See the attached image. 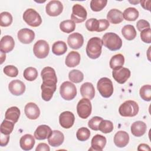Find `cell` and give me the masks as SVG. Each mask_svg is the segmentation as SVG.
<instances>
[{"label":"cell","instance_id":"cell-1","mask_svg":"<svg viewBox=\"0 0 151 151\" xmlns=\"http://www.w3.org/2000/svg\"><path fill=\"white\" fill-rule=\"evenodd\" d=\"M42 83L41 86V97L44 101H50L56 90L57 78L55 71L51 67H44L41 73Z\"/></svg>","mask_w":151,"mask_h":151},{"label":"cell","instance_id":"cell-2","mask_svg":"<svg viewBox=\"0 0 151 151\" xmlns=\"http://www.w3.org/2000/svg\"><path fill=\"white\" fill-rule=\"evenodd\" d=\"M102 41L99 37H93L90 38L86 46V53L88 57L91 59L99 58L101 54Z\"/></svg>","mask_w":151,"mask_h":151},{"label":"cell","instance_id":"cell-3","mask_svg":"<svg viewBox=\"0 0 151 151\" xmlns=\"http://www.w3.org/2000/svg\"><path fill=\"white\" fill-rule=\"evenodd\" d=\"M101 41L103 45L111 51L118 50L122 46V40L116 33H106L103 36Z\"/></svg>","mask_w":151,"mask_h":151},{"label":"cell","instance_id":"cell-4","mask_svg":"<svg viewBox=\"0 0 151 151\" xmlns=\"http://www.w3.org/2000/svg\"><path fill=\"white\" fill-rule=\"evenodd\" d=\"M139 110V106L136 101L127 100L120 105L119 113L123 117H134L137 114Z\"/></svg>","mask_w":151,"mask_h":151},{"label":"cell","instance_id":"cell-5","mask_svg":"<svg viewBox=\"0 0 151 151\" xmlns=\"http://www.w3.org/2000/svg\"><path fill=\"white\" fill-rule=\"evenodd\" d=\"M97 87L101 96L104 98L110 97L113 93V83L107 77L101 78L97 82Z\"/></svg>","mask_w":151,"mask_h":151},{"label":"cell","instance_id":"cell-6","mask_svg":"<svg viewBox=\"0 0 151 151\" xmlns=\"http://www.w3.org/2000/svg\"><path fill=\"white\" fill-rule=\"evenodd\" d=\"M23 19L25 22L31 27H37L42 23L40 15L34 9H27L23 14Z\"/></svg>","mask_w":151,"mask_h":151},{"label":"cell","instance_id":"cell-7","mask_svg":"<svg viewBox=\"0 0 151 151\" xmlns=\"http://www.w3.org/2000/svg\"><path fill=\"white\" fill-rule=\"evenodd\" d=\"M60 93L63 99L65 100H71L77 95L76 86L70 81H64L60 86Z\"/></svg>","mask_w":151,"mask_h":151},{"label":"cell","instance_id":"cell-8","mask_svg":"<svg viewBox=\"0 0 151 151\" xmlns=\"http://www.w3.org/2000/svg\"><path fill=\"white\" fill-rule=\"evenodd\" d=\"M91 103L89 99L83 98L77 103V112L80 118L87 119L91 114Z\"/></svg>","mask_w":151,"mask_h":151},{"label":"cell","instance_id":"cell-9","mask_svg":"<svg viewBox=\"0 0 151 151\" xmlns=\"http://www.w3.org/2000/svg\"><path fill=\"white\" fill-rule=\"evenodd\" d=\"M49 51V44L45 40H40L37 41L33 47L34 54L38 58H45L48 55Z\"/></svg>","mask_w":151,"mask_h":151},{"label":"cell","instance_id":"cell-10","mask_svg":"<svg viewBox=\"0 0 151 151\" xmlns=\"http://www.w3.org/2000/svg\"><path fill=\"white\" fill-rule=\"evenodd\" d=\"M87 16L86 9L80 4H75L72 8V14L71 19L75 23H81L84 22Z\"/></svg>","mask_w":151,"mask_h":151},{"label":"cell","instance_id":"cell-11","mask_svg":"<svg viewBox=\"0 0 151 151\" xmlns=\"http://www.w3.org/2000/svg\"><path fill=\"white\" fill-rule=\"evenodd\" d=\"M112 76L114 80L119 84H124L130 77V71L126 67H121L113 69Z\"/></svg>","mask_w":151,"mask_h":151},{"label":"cell","instance_id":"cell-12","mask_svg":"<svg viewBox=\"0 0 151 151\" xmlns=\"http://www.w3.org/2000/svg\"><path fill=\"white\" fill-rule=\"evenodd\" d=\"M63 10V5L60 1H51L45 6L46 13L51 17H56L59 15L61 14Z\"/></svg>","mask_w":151,"mask_h":151},{"label":"cell","instance_id":"cell-13","mask_svg":"<svg viewBox=\"0 0 151 151\" xmlns=\"http://www.w3.org/2000/svg\"><path fill=\"white\" fill-rule=\"evenodd\" d=\"M75 117L74 114L69 111L61 113L59 116V123L64 129H70L74 124Z\"/></svg>","mask_w":151,"mask_h":151},{"label":"cell","instance_id":"cell-14","mask_svg":"<svg viewBox=\"0 0 151 151\" xmlns=\"http://www.w3.org/2000/svg\"><path fill=\"white\" fill-rule=\"evenodd\" d=\"M67 42L70 48L77 50L83 46L84 38L83 35L78 32L72 33L68 37Z\"/></svg>","mask_w":151,"mask_h":151},{"label":"cell","instance_id":"cell-15","mask_svg":"<svg viewBox=\"0 0 151 151\" xmlns=\"http://www.w3.org/2000/svg\"><path fill=\"white\" fill-rule=\"evenodd\" d=\"M17 37L21 42L28 44L32 42L34 40L35 33L30 29L22 28L18 32Z\"/></svg>","mask_w":151,"mask_h":151},{"label":"cell","instance_id":"cell-16","mask_svg":"<svg viewBox=\"0 0 151 151\" xmlns=\"http://www.w3.org/2000/svg\"><path fill=\"white\" fill-rule=\"evenodd\" d=\"M8 88L12 94L20 96L25 92V86L22 81L19 80H14L9 83Z\"/></svg>","mask_w":151,"mask_h":151},{"label":"cell","instance_id":"cell-17","mask_svg":"<svg viewBox=\"0 0 151 151\" xmlns=\"http://www.w3.org/2000/svg\"><path fill=\"white\" fill-rule=\"evenodd\" d=\"M106 138L101 135L96 134L91 139V147L89 150H95V151H101L106 144Z\"/></svg>","mask_w":151,"mask_h":151},{"label":"cell","instance_id":"cell-18","mask_svg":"<svg viewBox=\"0 0 151 151\" xmlns=\"http://www.w3.org/2000/svg\"><path fill=\"white\" fill-rule=\"evenodd\" d=\"M26 116L31 120H35L38 119L40 114V110L38 106L32 102L27 103L24 109Z\"/></svg>","mask_w":151,"mask_h":151},{"label":"cell","instance_id":"cell-19","mask_svg":"<svg viewBox=\"0 0 151 151\" xmlns=\"http://www.w3.org/2000/svg\"><path fill=\"white\" fill-rule=\"evenodd\" d=\"M15 46L14 38L10 35L4 36L0 41V50L4 53L11 52Z\"/></svg>","mask_w":151,"mask_h":151},{"label":"cell","instance_id":"cell-20","mask_svg":"<svg viewBox=\"0 0 151 151\" xmlns=\"http://www.w3.org/2000/svg\"><path fill=\"white\" fill-rule=\"evenodd\" d=\"M64 136L62 132L59 130H53L48 137L49 145L52 147H58L63 143Z\"/></svg>","mask_w":151,"mask_h":151},{"label":"cell","instance_id":"cell-21","mask_svg":"<svg viewBox=\"0 0 151 151\" xmlns=\"http://www.w3.org/2000/svg\"><path fill=\"white\" fill-rule=\"evenodd\" d=\"M129 142V134L123 130L118 131L114 136V143L119 147H125Z\"/></svg>","mask_w":151,"mask_h":151},{"label":"cell","instance_id":"cell-22","mask_svg":"<svg viewBox=\"0 0 151 151\" xmlns=\"http://www.w3.org/2000/svg\"><path fill=\"white\" fill-rule=\"evenodd\" d=\"M51 128L45 124L39 126L35 130L34 136L37 140H44L47 139L52 133Z\"/></svg>","mask_w":151,"mask_h":151},{"label":"cell","instance_id":"cell-23","mask_svg":"<svg viewBox=\"0 0 151 151\" xmlns=\"http://www.w3.org/2000/svg\"><path fill=\"white\" fill-rule=\"evenodd\" d=\"M80 93L83 98L91 100L95 95V89L92 83L86 82L80 87Z\"/></svg>","mask_w":151,"mask_h":151},{"label":"cell","instance_id":"cell-24","mask_svg":"<svg viewBox=\"0 0 151 151\" xmlns=\"http://www.w3.org/2000/svg\"><path fill=\"white\" fill-rule=\"evenodd\" d=\"M34 137L31 134H26L21 137L19 145L22 150H29L32 149L35 143Z\"/></svg>","mask_w":151,"mask_h":151},{"label":"cell","instance_id":"cell-25","mask_svg":"<svg viewBox=\"0 0 151 151\" xmlns=\"http://www.w3.org/2000/svg\"><path fill=\"white\" fill-rule=\"evenodd\" d=\"M147 126L145 123L142 121H136L131 126V133L136 137L143 136L146 132Z\"/></svg>","mask_w":151,"mask_h":151},{"label":"cell","instance_id":"cell-26","mask_svg":"<svg viewBox=\"0 0 151 151\" xmlns=\"http://www.w3.org/2000/svg\"><path fill=\"white\" fill-rule=\"evenodd\" d=\"M107 19L113 24H120L123 20V13L117 9H111L107 14Z\"/></svg>","mask_w":151,"mask_h":151},{"label":"cell","instance_id":"cell-27","mask_svg":"<svg viewBox=\"0 0 151 151\" xmlns=\"http://www.w3.org/2000/svg\"><path fill=\"white\" fill-rule=\"evenodd\" d=\"M80 55L77 51L70 52L65 58V64L68 67H74L80 62Z\"/></svg>","mask_w":151,"mask_h":151},{"label":"cell","instance_id":"cell-28","mask_svg":"<svg viewBox=\"0 0 151 151\" xmlns=\"http://www.w3.org/2000/svg\"><path fill=\"white\" fill-rule=\"evenodd\" d=\"M20 110L15 106L11 107L7 109L5 114V119L15 123L18 122L20 116Z\"/></svg>","mask_w":151,"mask_h":151},{"label":"cell","instance_id":"cell-29","mask_svg":"<svg viewBox=\"0 0 151 151\" xmlns=\"http://www.w3.org/2000/svg\"><path fill=\"white\" fill-rule=\"evenodd\" d=\"M122 34L124 38L127 40H132L136 37V31L133 25H126L122 29Z\"/></svg>","mask_w":151,"mask_h":151},{"label":"cell","instance_id":"cell-30","mask_svg":"<svg viewBox=\"0 0 151 151\" xmlns=\"http://www.w3.org/2000/svg\"><path fill=\"white\" fill-rule=\"evenodd\" d=\"M67 50L66 43L62 41L55 42L52 47V52L56 55H61L65 53Z\"/></svg>","mask_w":151,"mask_h":151},{"label":"cell","instance_id":"cell-31","mask_svg":"<svg viewBox=\"0 0 151 151\" xmlns=\"http://www.w3.org/2000/svg\"><path fill=\"white\" fill-rule=\"evenodd\" d=\"M124 63V56L121 54H117L113 55L110 60L109 65L111 69L120 68L123 65Z\"/></svg>","mask_w":151,"mask_h":151},{"label":"cell","instance_id":"cell-32","mask_svg":"<svg viewBox=\"0 0 151 151\" xmlns=\"http://www.w3.org/2000/svg\"><path fill=\"white\" fill-rule=\"evenodd\" d=\"M139 11L135 8L129 7L124 11L123 16L126 21H134L139 17Z\"/></svg>","mask_w":151,"mask_h":151},{"label":"cell","instance_id":"cell-33","mask_svg":"<svg viewBox=\"0 0 151 151\" xmlns=\"http://www.w3.org/2000/svg\"><path fill=\"white\" fill-rule=\"evenodd\" d=\"M60 28L65 33H71L76 28V23L71 19L65 20L60 23Z\"/></svg>","mask_w":151,"mask_h":151},{"label":"cell","instance_id":"cell-34","mask_svg":"<svg viewBox=\"0 0 151 151\" xmlns=\"http://www.w3.org/2000/svg\"><path fill=\"white\" fill-rule=\"evenodd\" d=\"M14 124L15 123L12 122L5 119V120H3L2 123L1 124V133L4 134L9 135V134L11 133L14 129Z\"/></svg>","mask_w":151,"mask_h":151},{"label":"cell","instance_id":"cell-35","mask_svg":"<svg viewBox=\"0 0 151 151\" xmlns=\"http://www.w3.org/2000/svg\"><path fill=\"white\" fill-rule=\"evenodd\" d=\"M23 76L25 80L29 81H32L37 78L38 71L36 68L29 67L25 69L24 71Z\"/></svg>","mask_w":151,"mask_h":151},{"label":"cell","instance_id":"cell-36","mask_svg":"<svg viewBox=\"0 0 151 151\" xmlns=\"http://www.w3.org/2000/svg\"><path fill=\"white\" fill-rule=\"evenodd\" d=\"M68 78L71 82L78 83L83 80L84 75L83 73L78 70H73L70 71L68 74Z\"/></svg>","mask_w":151,"mask_h":151},{"label":"cell","instance_id":"cell-37","mask_svg":"<svg viewBox=\"0 0 151 151\" xmlns=\"http://www.w3.org/2000/svg\"><path fill=\"white\" fill-rule=\"evenodd\" d=\"M12 22V17L8 12H2L0 14V25L6 27Z\"/></svg>","mask_w":151,"mask_h":151},{"label":"cell","instance_id":"cell-38","mask_svg":"<svg viewBox=\"0 0 151 151\" xmlns=\"http://www.w3.org/2000/svg\"><path fill=\"white\" fill-rule=\"evenodd\" d=\"M140 97L145 101H149L151 100V86L149 84L143 86L139 91Z\"/></svg>","mask_w":151,"mask_h":151},{"label":"cell","instance_id":"cell-39","mask_svg":"<svg viewBox=\"0 0 151 151\" xmlns=\"http://www.w3.org/2000/svg\"><path fill=\"white\" fill-rule=\"evenodd\" d=\"M113 123L107 120H103L99 125V130L103 133H109L113 130Z\"/></svg>","mask_w":151,"mask_h":151},{"label":"cell","instance_id":"cell-40","mask_svg":"<svg viewBox=\"0 0 151 151\" xmlns=\"http://www.w3.org/2000/svg\"><path fill=\"white\" fill-rule=\"evenodd\" d=\"M107 3L106 0H92L90 2V8L92 11L99 12L106 6Z\"/></svg>","mask_w":151,"mask_h":151},{"label":"cell","instance_id":"cell-41","mask_svg":"<svg viewBox=\"0 0 151 151\" xmlns=\"http://www.w3.org/2000/svg\"><path fill=\"white\" fill-rule=\"evenodd\" d=\"M90 136V132L87 127H82L78 129L76 133V137L80 141L84 142L88 140Z\"/></svg>","mask_w":151,"mask_h":151},{"label":"cell","instance_id":"cell-42","mask_svg":"<svg viewBox=\"0 0 151 151\" xmlns=\"http://www.w3.org/2000/svg\"><path fill=\"white\" fill-rule=\"evenodd\" d=\"M99 27V21L96 18H90L86 22V27L89 31H97Z\"/></svg>","mask_w":151,"mask_h":151},{"label":"cell","instance_id":"cell-43","mask_svg":"<svg viewBox=\"0 0 151 151\" xmlns=\"http://www.w3.org/2000/svg\"><path fill=\"white\" fill-rule=\"evenodd\" d=\"M3 70L5 74L11 77H17L18 74V68L12 65H8L5 66Z\"/></svg>","mask_w":151,"mask_h":151},{"label":"cell","instance_id":"cell-44","mask_svg":"<svg viewBox=\"0 0 151 151\" xmlns=\"http://www.w3.org/2000/svg\"><path fill=\"white\" fill-rule=\"evenodd\" d=\"M103 120V118L100 117H93L88 121V126L90 129H91L93 130H99V125Z\"/></svg>","mask_w":151,"mask_h":151},{"label":"cell","instance_id":"cell-45","mask_svg":"<svg viewBox=\"0 0 151 151\" xmlns=\"http://www.w3.org/2000/svg\"><path fill=\"white\" fill-rule=\"evenodd\" d=\"M141 40L145 43L150 44L151 42V29L150 28L145 29L141 31Z\"/></svg>","mask_w":151,"mask_h":151},{"label":"cell","instance_id":"cell-46","mask_svg":"<svg viewBox=\"0 0 151 151\" xmlns=\"http://www.w3.org/2000/svg\"><path fill=\"white\" fill-rule=\"evenodd\" d=\"M136 27L139 31H142L145 29L150 28V24L145 19H140L136 23Z\"/></svg>","mask_w":151,"mask_h":151},{"label":"cell","instance_id":"cell-47","mask_svg":"<svg viewBox=\"0 0 151 151\" xmlns=\"http://www.w3.org/2000/svg\"><path fill=\"white\" fill-rule=\"evenodd\" d=\"M99 27L97 32H101L105 31L109 27L110 24L109 21L107 19H99Z\"/></svg>","mask_w":151,"mask_h":151},{"label":"cell","instance_id":"cell-48","mask_svg":"<svg viewBox=\"0 0 151 151\" xmlns=\"http://www.w3.org/2000/svg\"><path fill=\"white\" fill-rule=\"evenodd\" d=\"M9 140V136L4 134L1 133V142L0 145L1 146H5L8 143Z\"/></svg>","mask_w":151,"mask_h":151},{"label":"cell","instance_id":"cell-49","mask_svg":"<svg viewBox=\"0 0 151 151\" xmlns=\"http://www.w3.org/2000/svg\"><path fill=\"white\" fill-rule=\"evenodd\" d=\"M50 147L48 146V145H47L46 143H41L40 144H38L35 149L36 151H50Z\"/></svg>","mask_w":151,"mask_h":151},{"label":"cell","instance_id":"cell-50","mask_svg":"<svg viewBox=\"0 0 151 151\" xmlns=\"http://www.w3.org/2000/svg\"><path fill=\"white\" fill-rule=\"evenodd\" d=\"M141 6L145 9L148 11H150V4L151 3L150 1H140Z\"/></svg>","mask_w":151,"mask_h":151},{"label":"cell","instance_id":"cell-51","mask_svg":"<svg viewBox=\"0 0 151 151\" xmlns=\"http://www.w3.org/2000/svg\"><path fill=\"white\" fill-rule=\"evenodd\" d=\"M151 149H150V147H149V146L148 145H146V144H145V143H142V144H140L139 146H138V147H137V150L140 151V150H148V151H150Z\"/></svg>","mask_w":151,"mask_h":151}]
</instances>
